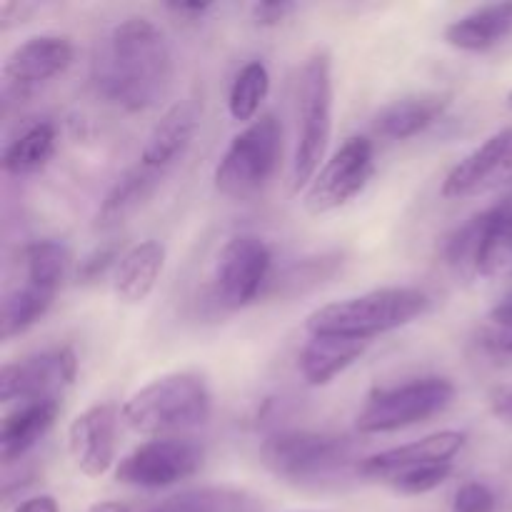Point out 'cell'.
I'll return each instance as SVG.
<instances>
[{"mask_svg":"<svg viewBox=\"0 0 512 512\" xmlns=\"http://www.w3.org/2000/svg\"><path fill=\"white\" fill-rule=\"evenodd\" d=\"M90 78L115 108L143 113L153 108L173 80V53L163 30L143 15L120 20L95 48Z\"/></svg>","mask_w":512,"mask_h":512,"instance_id":"6da1fadb","label":"cell"},{"mask_svg":"<svg viewBox=\"0 0 512 512\" xmlns=\"http://www.w3.org/2000/svg\"><path fill=\"white\" fill-rule=\"evenodd\" d=\"M430 310V295L420 288H378L353 298L320 305L305 318L310 335L373 343L375 338L415 323Z\"/></svg>","mask_w":512,"mask_h":512,"instance_id":"7a4b0ae2","label":"cell"},{"mask_svg":"<svg viewBox=\"0 0 512 512\" xmlns=\"http://www.w3.org/2000/svg\"><path fill=\"white\" fill-rule=\"evenodd\" d=\"M260 463L298 488H325L348 473H358V445L348 435L318 430H280L260 445Z\"/></svg>","mask_w":512,"mask_h":512,"instance_id":"3957f363","label":"cell"},{"mask_svg":"<svg viewBox=\"0 0 512 512\" xmlns=\"http://www.w3.org/2000/svg\"><path fill=\"white\" fill-rule=\"evenodd\" d=\"M213 413L208 383L195 373H168L150 380L125 400L120 418L133 433L175 438L200 428Z\"/></svg>","mask_w":512,"mask_h":512,"instance_id":"277c9868","label":"cell"},{"mask_svg":"<svg viewBox=\"0 0 512 512\" xmlns=\"http://www.w3.org/2000/svg\"><path fill=\"white\" fill-rule=\"evenodd\" d=\"M463 430H440L408 445L383 450L360 463L358 475L388 485L398 495L418 498L433 493L453 473L455 458L465 448Z\"/></svg>","mask_w":512,"mask_h":512,"instance_id":"5b68a950","label":"cell"},{"mask_svg":"<svg viewBox=\"0 0 512 512\" xmlns=\"http://www.w3.org/2000/svg\"><path fill=\"white\" fill-rule=\"evenodd\" d=\"M333 58L318 48L303 63L298 80V140H295L290 183L295 193L308 188L323 168L333 135Z\"/></svg>","mask_w":512,"mask_h":512,"instance_id":"8992f818","label":"cell"},{"mask_svg":"<svg viewBox=\"0 0 512 512\" xmlns=\"http://www.w3.org/2000/svg\"><path fill=\"white\" fill-rule=\"evenodd\" d=\"M443 258L468 283L512 275V195L458 225L445 238Z\"/></svg>","mask_w":512,"mask_h":512,"instance_id":"52a82bcc","label":"cell"},{"mask_svg":"<svg viewBox=\"0 0 512 512\" xmlns=\"http://www.w3.org/2000/svg\"><path fill=\"white\" fill-rule=\"evenodd\" d=\"M280 158H283V125L273 113H263L245 125L225 148L213 173L215 190L230 200L255 198L273 180Z\"/></svg>","mask_w":512,"mask_h":512,"instance_id":"ba28073f","label":"cell"},{"mask_svg":"<svg viewBox=\"0 0 512 512\" xmlns=\"http://www.w3.org/2000/svg\"><path fill=\"white\" fill-rule=\"evenodd\" d=\"M453 400V380L440 378V375L385 385V388H375L365 398L355 418V428L363 435L398 433V430L428 423L435 415H443L453 405Z\"/></svg>","mask_w":512,"mask_h":512,"instance_id":"9c48e42d","label":"cell"},{"mask_svg":"<svg viewBox=\"0 0 512 512\" xmlns=\"http://www.w3.org/2000/svg\"><path fill=\"white\" fill-rule=\"evenodd\" d=\"M375 175L373 140L365 135H353L345 140L323 163L310 185L305 188L303 205L310 215L335 213L353 203Z\"/></svg>","mask_w":512,"mask_h":512,"instance_id":"30bf717a","label":"cell"},{"mask_svg":"<svg viewBox=\"0 0 512 512\" xmlns=\"http://www.w3.org/2000/svg\"><path fill=\"white\" fill-rule=\"evenodd\" d=\"M205 463V448L195 438H150L120 460L115 480L130 488L163 490L198 475Z\"/></svg>","mask_w":512,"mask_h":512,"instance_id":"8fae6325","label":"cell"},{"mask_svg":"<svg viewBox=\"0 0 512 512\" xmlns=\"http://www.w3.org/2000/svg\"><path fill=\"white\" fill-rule=\"evenodd\" d=\"M273 273V250L258 235H233L213 268V298L225 310H243L263 295Z\"/></svg>","mask_w":512,"mask_h":512,"instance_id":"7c38bea8","label":"cell"},{"mask_svg":"<svg viewBox=\"0 0 512 512\" xmlns=\"http://www.w3.org/2000/svg\"><path fill=\"white\" fill-rule=\"evenodd\" d=\"M78 378V355L73 348H53L28 355L0 370V400L33 403V400H60Z\"/></svg>","mask_w":512,"mask_h":512,"instance_id":"4fadbf2b","label":"cell"},{"mask_svg":"<svg viewBox=\"0 0 512 512\" xmlns=\"http://www.w3.org/2000/svg\"><path fill=\"white\" fill-rule=\"evenodd\" d=\"M73 58L75 48L68 35H33L5 58V95H13L18 100L28 98L50 80L63 75L73 65Z\"/></svg>","mask_w":512,"mask_h":512,"instance_id":"5bb4252c","label":"cell"},{"mask_svg":"<svg viewBox=\"0 0 512 512\" xmlns=\"http://www.w3.org/2000/svg\"><path fill=\"white\" fill-rule=\"evenodd\" d=\"M512 180V125L498 130L470 150L443 180L440 195L445 200L475 198L490 193Z\"/></svg>","mask_w":512,"mask_h":512,"instance_id":"9a60e30c","label":"cell"},{"mask_svg":"<svg viewBox=\"0 0 512 512\" xmlns=\"http://www.w3.org/2000/svg\"><path fill=\"white\" fill-rule=\"evenodd\" d=\"M115 438H118V410L103 403L83 410L68 428V450L75 468L85 478H100L115 463Z\"/></svg>","mask_w":512,"mask_h":512,"instance_id":"2e32d148","label":"cell"},{"mask_svg":"<svg viewBox=\"0 0 512 512\" xmlns=\"http://www.w3.org/2000/svg\"><path fill=\"white\" fill-rule=\"evenodd\" d=\"M200 118H203V108L195 98H183L170 105L145 138L138 163L155 173L168 175L193 145Z\"/></svg>","mask_w":512,"mask_h":512,"instance_id":"e0dca14e","label":"cell"},{"mask_svg":"<svg viewBox=\"0 0 512 512\" xmlns=\"http://www.w3.org/2000/svg\"><path fill=\"white\" fill-rule=\"evenodd\" d=\"M443 38L463 53H490L512 38V3H490L473 8L445 25Z\"/></svg>","mask_w":512,"mask_h":512,"instance_id":"ac0fdd59","label":"cell"},{"mask_svg":"<svg viewBox=\"0 0 512 512\" xmlns=\"http://www.w3.org/2000/svg\"><path fill=\"white\" fill-rule=\"evenodd\" d=\"M450 103L453 95L438 90L403 95L375 115V130L388 140H410L433 128L448 113Z\"/></svg>","mask_w":512,"mask_h":512,"instance_id":"d6986e66","label":"cell"},{"mask_svg":"<svg viewBox=\"0 0 512 512\" xmlns=\"http://www.w3.org/2000/svg\"><path fill=\"white\" fill-rule=\"evenodd\" d=\"M60 415V400H33L10 410L0 425V458L5 465L25 458L48 435Z\"/></svg>","mask_w":512,"mask_h":512,"instance_id":"ffe728a7","label":"cell"},{"mask_svg":"<svg viewBox=\"0 0 512 512\" xmlns=\"http://www.w3.org/2000/svg\"><path fill=\"white\" fill-rule=\"evenodd\" d=\"M165 268V248L158 240H143L123 253L115 265L113 293L120 303L140 305L150 298Z\"/></svg>","mask_w":512,"mask_h":512,"instance_id":"44dd1931","label":"cell"},{"mask_svg":"<svg viewBox=\"0 0 512 512\" xmlns=\"http://www.w3.org/2000/svg\"><path fill=\"white\" fill-rule=\"evenodd\" d=\"M163 178L165 175L145 168L143 163H135L133 168L125 170V173L115 180L113 188L108 190L103 203H100L98 215H95V228L110 230L128 223V220L153 198L155 190L163 183Z\"/></svg>","mask_w":512,"mask_h":512,"instance_id":"7402d4cb","label":"cell"},{"mask_svg":"<svg viewBox=\"0 0 512 512\" xmlns=\"http://www.w3.org/2000/svg\"><path fill=\"white\" fill-rule=\"evenodd\" d=\"M370 343L348 338H328V335H310L308 343L300 350V373L303 380L313 388L333 383L338 375H343L350 365L358 363Z\"/></svg>","mask_w":512,"mask_h":512,"instance_id":"603a6c76","label":"cell"},{"mask_svg":"<svg viewBox=\"0 0 512 512\" xmlns=\"http://www.w3.org/2000/svg\"><path fill=\"white\" fill-rule=\"evenodd\" d=\"M58 150V130L50 120L28 125L15 140H10L3 153V170L13 178H28L48 168Z\"/></svg>","mask_w":512,"mask_h":512,"instance_id":"cb8c5ba5","label":"cell"},{"mask_svg":"<svg viewBox=\"0 0 512 512\" xmlns=\"http://www.w3.org/2000/svg\"><path fill=\"white\" fill-rule=\"evenodd\" d=\"M150 512H263V503L243 488L205 485L170 495Z\"/></svg>","mask_w":512,"mask_h":512,"instance_id":"d4e9b609","label":"cell"},{"mask_svg":"<svg viewBox=\"0 0 512 512\" xmlns=\"http://www.w3.org/2000/svg\"><path fill=\"white\" fill-rule=\"evenodd\" d=\"M55 295H58L55 290L30 283V280H23V285L10 290L3 300V318H0V325H3L0 335L5 343L38 325L53 308Z\"/></svg>","mask_w":512,"mask_h":512,"instance_id":"484cf974","label":"cell"},{"mask_svg":"<svg viewBox=\"0 0 512 512\" xmlns=\"http://www.w3.org/2000/svg\"><path fill=\"white\" fill-rule=\"evenodd\" d=\"M270 93V70L263 60H248L228 90V113L238 123H253Z\"/></svg>","mask_w":512,"mask_h":512,"instance_id":"4316f807","label":"cell"},{"mask_svg":"<svg viewBox=\"0 0 512 512\" xmlns=\"http://www.w3.org/2000/svg\"><path fill=\"white\" fill-rule=\"evenodd\" d=\"M20 263H23V280L58 293L65 275H68L70 253L60 240L43 238L25 245L23 253H20Z\"/></svg>","mask_w":512,"mask_h":512,"instance_id":"83f0119b","label":"cell"},{"mask_svg":"<svg viewBox=\"0 0 512 512\" xmlns=\"http://www.w3.org/2000/svg\"><path fill=\"white\" fill-rule=\"evenodd\" d=\"M450 512H495V495L483 483H465L455 493Z\"/></svg>","mask_w":512,"mask_h":512,"instance_id":"f1b7e54d","label":"cell"},{"mask_svg":"<svg viewBox=\"0 0 512 512\" xmlns=\"http://www.w3.org/2000/svg\"><path fill=\"white\" fill-rule=\"evenodd\" d=\"M120 258H123V255H120V248L115 243L103 245V248H95L93 253L83 260V265H80L78 278L85 280V283H93V280L103 278L113 265H118Z\"/></svg>","mask_w":512,"mask_h":512,"instance_id":"f546056e","label":"cell"},{"mask_svg":"<svg viewBox=\"0 0 512 512\" xmlns=\"http://www.w3.org/2000/svg\"><path fill=\"white\" fill-rule=\"evenodd\" d=\"M295 10H298V5L290 3V0H268V3H255L250 13H253V20L260 28H275Z\"/></svg>","mask_w":512,"mask_h":512,"instance_id":"4dcf8cb0","label":"cell"},{"mask_svg":"<svg viewBox=\"0 0 512 512\" xmlns=\"http://www.w3.org/2000/svg\"><path fill=\"white\" fill-rule=\"evenodd\" d=\"M490 405H493V413L498 415L503 423L512 425V383L500 385L493 393V398H490Z\"/></svg>","mask_w":512,"mask_h":512,"instance_id":"1f68e13d","label":"cell"},{"mask_svg":"<svg viewBox=\"0 0 512 512\" xmlns=\"http://www.w3.org/2000/svg\"><path fill=\"white\" fill-rule=\"evenodd\" d=\"M13 512H60V508L53 495H35V498L23 500Z\"/></svg>","mask_w":512,"mask_h":512,"instance_id":"d6a6232c","label":"cell"},{"mask_svg":"<svg viewBox=\"0 0 512 512\" xmlns=\"http://www.w3.org/2000/svg\"><path fill=\"white\" fill-rule=\"evenodd\" d=\"M210 8H213V5L208 3H170L168 5V10H173V13L178 15H185V18H203Z\"/></svg>","mask_w":512,"mask_h":512,"instance_id":"836d02e7","label":"cell"},{"mask_svg":"<svg viewBox=\"0 0 512 512\" xmlns=\"http://www.w3.org/2000/svg\"><path fill=\"white\" fill-rule=\"evenodd\" d=\"M88 512H130V508H125V505L120 503H113V500H105V503L93 505Z\"/></svg>","mask_w":512,"mask_h":512,"instance_id":"e575fe53","label":"cell"},{"mask_svg":"<svg viewBox=\"0 0 512 512\" xmlns=\"http://www.w3.org/2000/svg\"><path fill=\"white\" fill-rule=\"evenodd\" d=\"M508 108L512 110V90H510V93H508Z\"/></svg>","mask_w":512,"mask_h":512,"instance_id":"d590c367","label":"cell"},{"mask_svg":"<svg viewBox=\"0 0 512 512\" xmlns=\"http://www.w3.org/2000/svg\"><path fill=\"white\" fill-rule=\"evenodd\" d=\"M295 512H318V510H295Z\"/></svg>","mask_w":512,"mask_h":512,"instance_id":"8d00e7d4","label":"cell"}]
</instances>
